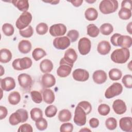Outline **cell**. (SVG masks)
<instances>
[{
	"label": "cell",
	"mask_w": 132,
	"mask_h": 132,
	"mask_svg": "<svg viewBox=\"0 0 132 132\" xmlns=\"http://www.w3.org/2000/svg\"><path fill=\"white\" fill-rule=\"evenodd\" d=\"M69 2L72 3L74 6L78 7L81 5L82 3H83V0H74V1H70Z\"/></svg>",
	"instance_id": "cell-53"
},
{
	"label": "cell",
	"mask_w": 132,
	"mask_h": 132,
	"mask_svg": "<svg viewBox=\"0 0 132 132\" xmlns=\"http://www.w3.org/2000/svg\"><path fill=\"white\" fill-rule=\"evenodd\" d=\"M46 55V52L42 48L40 47L36 48L32 53V58L35 61H38Z\"/></svg>",
	"instance_id": "cell-30"
},
{
	"label": "cell",
	"mask_w": 132,
	"mask_h": 132,
	"mask_svg": "<svg viewBox=\"0 0 132 132\" xmlns=\"http://www.w3.org/2000/svg\"><path fill=\"white\" fill-rule=\"evenodd\" d=\"M60 66L57 70V74L60 77H66L68 76L71 72L73 66L67 63L61 59L59 62Z\"/></svg>",
	"instance_id": "cell-9"
},
{
	"label": "cell",
	"mask_w": 132,
	"mask_h": 132,
	"mask_svg": "<svg viewBox=\"0 0 132 132\" xmlns=\"http://www.w3.org/2000/svg\"><path fill=\"white\" fill-rule=\"evenodd\" d=\"M12 58V53L7 48H2L0 51V62L6 63L9 62Z\"/></svg>",
	"instance_id": "cell-26"
},
{
	"label": "cell",
	"mask_w": 132,
	"mask_h": 132,
	"mask_svg": "<svg viewBox=\"0 0 132 132\" xmlns=\"http://www.w3.org/2000/svg\"><path fill=\"white\" fill-rule=\"evenodd\" d=\"M105 125L107 129L109 130H114L117 128V121L114 118H108L105 121Z\"/></svg>",
	"instance_id": "cell-37"
},
{
	"label": "cell",
	"mask_w": 132,
	"mask_h": 132,
	"mask_svg": "<svg viewBox=\"0 0 132 132\" xmlns=\"http://www.w3.org/2000/svg\"><path fill=\"white\" fill-rule=\"evenodd\" d=\"M2 31L7 36H11L14 34V29L12 25L10 23H5L2 26Z\"/></svg>",
	"instance_id": "cell-36"
},
{
	"label": "cell",
	"mask_w": 132,
	"mask_h": 132,
	"mask_svg": "<svg viewBox=\"0 0 132 132\" xmlns=\"http://www.w3.org/2000/svg\"><path fill=\"white\" fill-rule=\"evenodd\" d=\"M11 3L16 7L19 10L24 12L27 11L29 8V3L28 1L25 0H14L12 1Z\"/></svg>",
	"instance_id": "cell-25"
},
{
	"label": "cell",
	"mask_w": 132,
	"mask_h": 132,
	"mask_svg": "<svg viewBox=\"0 0 132 132\" xmlns=\"http://www.w3.org/2000/svg\"><path fill=\"white\" fill-rule=\"evenodd\" d=\"M118 15L122 20H128L131 16V10L127 8H121L118 12Z\"/></svg>",
	"instance_id": "cell-34"
},
{
	"label": "cell",
	"mask_w": 132,
	"mask_h": 132,
	"mask_svg": "<svg viewBox=\"0 0 132 132\" xmlns=\"http://www.w3.org/2000/svg\"><path fill=\"white\" fill-rule=\"evenodd\" d=\"M71 118L72 113L68 109H62L58 113V119L61 122H68L71 119Z\"/></svg>",
	"instance_id": "cell-28"
},
{
	"label": "cell",
	"mask_w": 132,
	"mask_h": 132,
	"mask_svg": "<svg viewBox=\"0 0 132 132\" xmlns=\"http://www.w3.org/2000/svg\"><path fill=\"white\" fill-rule=\"evenodd\" d=\"M43 100L45 103L48 104H52L55 101V94L54 92L50 89L45 88L42 92Z\"/></svg>",
	"instance_id": "cell-22"
},
{
	"label": "cell",
	"mask_w": 132,
	"mask_h": 132,
	"mask_svg": "<svg viewBox=\"0 0 132 132\" xmlns=\"http://www.w3.org/2000/svg\"><path fill=\"white\" fill-rule=\"evenodd\" d=\"M30 114L31 119L35 122L43 117L42 111L39 108H32L30 110Z\"/></svg>",
	"instance_id": "cell-35"
},
{
	"label": "cell",
	"mask_w": 132,
	"mask_h": 132,
	"mask_svg": "<svg viewBox=\"0 0 132 132\" xmlns=\"http://www.w3.org/2000/svg\"><path fill=\"white\" fill-rule=\"evenodd\" d=\"M66 26L61 23L54 24L50 28V33L53 37L62 36L66 33Z\"/></svg>",
	"instance_id": "cell-11"
},
{
	"label": "cell",
	"mask_w": 132,
	"mask_h": 132,
	"mask_svg": "<svg viewBox=\"0 0 132 132\" xmlns=\"http://www.w3.org/2000/svg\"><path fill=\"white\" fill-rule=\"evenodd\" d=\"M32 64L31 59L27 57L22 58H18L13 60L12 66L14 70L18 71H22L29 69Z\"/></svg>",
	"instance_id": "cell-5"
},
{
	"label": "cell",
	"mask_w": 132,
	"mask_h": 132,
	"mask_svg": "<svg viewBox=\"0 0 132 132\" xmlns=\"http://www.w3.org/2000/svg\"><path fill=\"white\" fill-rule=\"evenodd\" d=\"M48 29L47 25L45 23H40L38 24L36 27L37 33L40 35H43L47 33Z\"/></svg>",
	"instance_id": "cell-38"
},
{
	"label": "cell",
	"mask_w": 132,
	"mask_h": 132,
	"mask_svg": "<svg viewBox=\"0 0 132 132\" xmlns=\"http://www.w3.org/2000/svg\"><path fill=\"white\" fill-rule=\"evenodd\" d=\"M32 20V15L28 11L23 12L15 22V26L20 30L27 27Z\"/></svg>",
	"instance_id": "cell-4"
},
{
	"label": "cell",
	"mask_w": 132,
	"mask_h": 132,
	"mask_svg": "<svg viewBox=\"0 0 132 132\" xmlns=\"http://www.w3.org/2000/svg\"><path fill=\"white\" fill-rule=\"evenodd\" d=\"M109 77L112 80H118L121 77L122 75V72L118 69L113 68L111 69L108 73Z\"/></svg>",
	"instance_id": "cell-32"
},
{
	"label": "cell",
	"mask_w": 132,
	"mask_h": 132,
	"mask_svg": "<svg viewBox=\"0 0 132 132\" xmlns=\"http://www.w3.org/2000/svg\"><path fill=\"white\" fill-rule=\"evenodd\" d=\"M67 37L71 42H75L79 37V32L75 29L70 30L67 33Z\"/></svg>",
	"instance_id": "cell-46"
},
{
	"label": "cell",
	"mask_w": 132,
	"mask_h": 132,
	"mask_svg": "<svg viewBox=\"0 0 132 132\" xmlns=\"http://www.w3.org/2000/svg\"><path fill=\"white\" fill-rule=\"evenodd\" d=\"M20 86L25 89H29L32 84V79L31 76L26 73H22L18 77Z\"/></svg>",
	"instance_id": "cell-12"
},
{
	"label": "cell",
	"mask_w": 132,
	"mask_h": 132,
	"mask_svg": "<svg viewBox=\"0 0 132 132\" xmlns=\"http://www.w3.org/2000/svg\"><path fill=\"white\" fill-rule=\"evenodd\" d=\"M28 118V112L24 109H19L9 117V122L11 125H16L26 122Z\"/></svg>",
	"instance_id": "cell-2"
},
{
	"label": "cell",
	"mask_w": 132,
	"mask_h": 132,
	"mask_svg": "<svg viewBox=\"0 0 132 132\" xmlns=\"http://www.w3.org/2000/svg\"><path fill=\"white\" fill-rule=\"evenodd\" d=\"M87 29L88 35L92 38L96 37L100 33L99 28L93 24H90L88 25L87 26Z\"/></svg>",
	"instance_id": "cell-31"
},
{
	"label": "cell",
	"mask_w": 132,
	"mask_h": 132,
	"mask_svg": "<svg viewBox=\"0 0 132 132\" xmlns=\"http://www.w3.org/2000/svg\"><path fill=\"white\" fill-rule=\"evenodd\" d=\"M131 2H132L130 0L123 1L121 3V8H125L131 10L132 9Z\"/></svg>",
	"instance_id": "cell-51"
},
{
	"label": "cell",
	"mask_w": 132,
	"mask_h": 132,
	"mask_svg": "<svg viewBox=\"0 0 132 132\" xmlns=\"http://www.w3.org/2000/svg\"><path fill=\"white\" fill-rule=\"evenodd\" d=\"M130 52L128 48H121L115 50L111 53V60L117 63H124L129 59Z\"/></svg>",
	"instance_id": "cell-1"
},
{
	"label": "cell",
	"mask_w": 132,
	"mask_h": 132,
	"mask_svg": "<svg viewBox=\"0 0 132 132\" xmlns=\"http://www.w3.org/2000/svg\"><path fill=\"white\" fill-rule=\"evenodd\" d=\"M120 128L124 131H132V118L129 117L122 118L119 121Z\"/></svg>",
	"instance_id": "cell-18"
},
{
	"label": "cell",
	"mask_w": 132,
	"mask_h": 132,
	"mask_svg": "<svg viewBox=\"0 0 132 132\" xmlns=\"http://www.w3.org/2000/svg\"><path fill=\"white\" fill-rule=\"evenodd\" d=\"M97 111L100 115L106 116L109 114L110 111V108L107 104H101L98 106Z\"/></svg>",
	"instance_id": "cell-40"
},
{
	"label": "cell",
	"mask_w": 132,
	"mask_h": 132,
	"mask_svg": "<svg viewBox=\"0 0 132 132\" xmlns=\"http://www.w3.org/2000/svg\"><path fill=\"white\" fill-rule=\"evenodd\" d=\"M40 69L43 73H49L53 69V62L49 59H44L40 63Z\"/></svg>",
	"instance_id": "cell-23"
},
{
	"label": "cell",
	"mask_w": 132,
	"mask_h": 132,
	"mask_svg": "<svg viewBox=\"0 0 132 132\" xmlns=\"http://www.w3.org/2000/svg\"><path fill=\"white\" fill-rule=\"evenodd\" d=\"M118 6V2L116 0H103L99 5V9L102 13L107 14L115 12Z\"/></svg>",
	"instance_id": "cell-3"
},
{
	"label": "cell",
	"mask_w": 132,
	"mask_h": 132,
	"mask_svg": "<svg viewBox=\"0 0 132 132\" xmlns=\"http://www.w3.org/2000/svg\"><path fill=\"white\" fill-rule=\"evenodd\" d=\"M73 130V125L71 123H64L60 127L61 132H72Z\"/></svg>",
	"instance_id": "cell-47"
},
{
	"label": "cell",
	"mask_w": 132,
	"mask_h": 132,
	"mask_svg": "<svg viewBox=\"0 0 132 132\" xmlns=\"http://www.w3.org/2000/svg\"><path fill=\"white\" fill-rule=\"evenodd\" d=\"M91 48V42L90 39L83 37L79 39L78 43V49L79 53L82 55L88 54Z\"/></svg>",
	"instance_id": "cell-8"
},
{
	"label": "cell",
	"mask_w": 132,
	"mask_h": 132,
	"mask_svg": "<svg viewBox=\"0 0 132 132\" xmlns=\"http://www.w3.org/2000/svg\"><path fill=\"white\" fill-rule=\"evenodd\" d=\"M56 84L55 77L50 73H45L41 78V84L45 88H48L54 86Z\"/></svg>",
	"instance_id": "cell-16"
},
{
	"label": "cell",
	"mask_w": 132,
	"mask_h": 132,
	"mask_svg": "<svg viewBox=\"0 0 132 132\" xmlns=\"http://www.w3.org/2000/svg\"><path fill=\"white\" fill-rule=\"evenodd\" d=\"M86 113L79 106L77 105L75 109L73 121L74 123L79 126L84 125L86 123Z\"/></svg>",
	"instance_id": "cell-6"
},
{
	"label": "cell",
	"mask_w": 132,
	"mask_h": 132,
	"mask_svg": "<svg viewBox=\"0 0 132 132\" xmlns=\"http://www.w3.org/2000/svg\"><path fill=\"white\" fill-rule=\"evenodd\" d=\"M35 125L37 129L39 130H44L47 127V122L43 117L36 121Z\"/></svg>",
	"instance_id": "cell-42"
},
{
	"label": "cell",
	"mask_w": 132,
	"mask_h": 132,
	"mask_svg": "<svg viewBox=\"0 0 132 132\" xmlns=\"http://www.w3.org/2000/svg\"><path fill=\"white\" fill-rule=\"evenodd\" d=\"M71 44V41L68 37L61 36L56 37L55 38L53 42L54 46L58 49L63 50L67 48Z\"/></svg>",
	"instance_id": "cell-10"
},
{
	"label": "cell",
	"mask_w": 132,
	"mask_h": 132,
	"mask_svg": "<svg viewBox=\"0 0 132 132\" xmlns=\"http://www.w3.org/2000/svg\"><path fill=\"white\" fill-rule=\"evenodd\" d=\"M122 83L124 86L129 89L132 88V76L129 74L124 75L122 79Z\"/></svg>",
	"instance_id": "cell-45"
},
{
	"label": "cell",
	"mask_w": 132,
	"mask_h": 132,
	"mask_svg": "<svg viewBox=\"0 0 132 132\" xmlns=\"http://www.w3.org/2000/svg\"><path fill=\"white\" fill-rule=\"evenodd\" d=\"M8 114V110L7 108L3 106H0V120L5 119Z\"/></svg>",
	"instance_id": "cell-50"
},
{
	"label": "cell",
	"mask_w": 132,
	"mask_h": 132,
	"mask_svg": "<svg viewBox=\"0 0 132 132\" xmlns=\"http://www.w3.org/2000/svg\"><path fill=\"white\" fill-rule=\"evenodd\" d=\"M77 105H78L80 107H81L84 110V111L86 112L87 115L89 113H90L91 112V110H92L91 105L88 101H83L80 102L77 104Z\"/></svg>",
	"instance_id": "cell-44"
},
{
	"label": "cell",
	"mask_w": 132,
	"mask_h": 132,
	"mask_svg": "<svg viewBox=\"0 0 132 132\" xmlns=\"http://www.w3.org/2000/svg\"><path fill=\"white\" fill-rule=\"evenodd\" d=\"M113 30V27L112 25L110 23H104L103 24L100 28V31L102 34L108 36L110 35Z\"/></svg>",
	"instance_id": "cell-33"
},
{
	"label": "cell",
	"mask_w": 132,
	"mask_h": 132,
	"mask_svg": "<svg viewBox=\"0 0 132 132\" xmlns=\"http://www.w3.org/2000/svg\"><path fill=\"white\" fill-rule=\"evenodd\" d=\"M1 87L3 90L9 91L14 89L15 82L14 79L11 77H6L1 79Z\"/></svg>",
	"instance_id": "cell-14"
},
{
	"label": "cell",
	"mask_w": 132,
	"mask_h": 132,
	"mask_svg": "<svg viewBox=\"0 0 132 132\" xmlns=\"http://www.w3.org/2000/svg\"><path fill=\"white\" fill-rule=\"evenodd\" d=\"M43 2L45 3H50L52 5H56L59 2V1H43Z\"/></svg>",
	"instance_id": "cell-55"
},
{
	"label": "cell",
	"mask_w": 132,
	"mask_h": 132,
	"mask_svg": "<svg viewBox=\"0 0 132 132\" xmlns=\"http://www.w3.org/2000/svg\"><path fill=\"white\" fill-rule=\"evenodd\" d=\"M31 49V43L27 40H22L18 44V50L22 54L28 53Z\"/></svg>",
	"instance_id": "cell-24"
},
{
	"label": "cell",
	"mask_w": 132,
	"mask_h": 132,
	"mask_svg": "<svg viewBox=\"0 0 132 132\" xmlns=\"http://www.w3.org/2000/svg\"><path fill=\"white\" fill-rule=\"evenodd\" d=\"M9 103L11 105H17L21 101V95L17 91H13L10 93L8 97Z\"/></svg>",
	"instance_id": "cell-29"
},
{
	"label": "cell",
	"mask_w": 132,
	"mask_h": 132,
	"mask_svg": "<svg viewBox=\"0 0 132 132\" xmlns=\"http://www.w3.org/2000/svg\"><path fill=\"white\" fill-rule=\"evenodd\" d=\"M31 99L34 102L37 104H40L42 101V97L41 93L38 91H32L30 92Z\"/></svg>",
	"instance_id": "cell-43"
},
{
	"label": "cell",
	"mask_w": 132,
	"mask_h": 132,
	"mask_svg": "<svg viewBox=\"0 0 132 132\" xmlns=\"http://www.w3.org/2000/svg\"><path fill=\"white\" fill-rule=\"evenodd\" d=\"M131 25H132V23L130 22L129 23L127 26H126V30L127 31L130 35L132 34V29H131Z\"/></svg>",
	"instance_id": "cell-54"
},
{
	"label": "cell",
	"mask_w": 132,
	"mask_h": 132,
	"mask_svg": "<svg viewBox=\"0 0 132 132\" xmlns=\"http://www.w3.org/2000/svg\"><path fill=\"white\" fill-rule=\"evenodd\" d=\"M117 44L122 48H129L132 44V39L130 36L121 35L117 39Z\"/></svg>",
	"instance_id": "cell-19"
},
{
	"label": "cell",
	"mask_w": 132,
	"mask_h": 132,
	"mask_svg": "<svg viewBox=\"0 0 132 132\" xmlns=\"http://www.w3.org/2000/svg\"><path fill=\"white\" fill-rule=\"evenodd\" d=\"M72 76L74 80L78 81H87L89 77V72L82 69H77L72 73Z\"/></svg>",
	"instance_id": "cell-13"
},
{
	"label": "cell",
	"mask_w": 132,
	"mask_h": 132,
	"mask_svg": "<svg viewBox=\"0 0 132 132\" xmlns=\"http://www.w3.org/2000/svg\"><path fill=\"white\" fill-rule=\"evenodd\" d=\"M111 50V45L110 43L106 40L102 41L98 43L97 46V51L98 53L102 55L108 54Z\"/></svg>",
	"instance_id": "cell-21"
},
{
	"label": "cell",
	"mask_w": 132,
	"mask_h": 132,
	"mask_svg": "<svg viewBox=\"0 0 132 132\" xmlns=\"http://www.w3.org/2000/svg\"><path fill=\"white\" fill-rule=\"evenodd\" d=\"M85 16L88 21H94L97 18L98 16L97 11L93 7L88 8L85 12Z\"/></svg>",
	"instance_id": "cell-27"
},
{
	"label": "cell",
	"mask_w": 132,
	"mask_h": 132,
	"mask_svg": "<svg viewBox=\"0 0 132 132\" xmlns=\"http://www.w3.org/2000/svg\"><path fill=\"white\" fill-rule=\"evenodd\" d=\"M121 35V34H114L110 38V41L112 43V44L115 46H117V40L118 38Z\"/></svg>",
	"instance_id": "cell-52"
},
{
	"label": "cell",
	"mask_w": 132,
	"mask_h": 132,
	"mask_svg": "<svg viewBox=\"0 0 132 132\" xmlns=\"http://www.w3.org/2000/svg\"><path fill=\"white\" fill-rule=\"evenodd\" d=\"M91 131V130H90L89 129L87 128L86 127H85L84 129H81L79 130V131Z\"/></svg>",
	"instance_id": "cell-57"
},
{
	"label": "cell",
	"mask_w": 132,
	"mask_h": 132,
	"mask_svg": "<svg viewBox=\"0 0 132 132\" xmlns=\"http://www.w3.org/2000/svg\"><path fill=\"white\" fill-rule=\"evenodd\" d=\"M123 91L122 85L119 82H114L110 86L105 92V97L106 98H111L120 95Z\"/></svg>",
	"instance_id": "cell-7"
},
{
	"label": "cell",
	"mask_w": 132,
	"mask_h": 132,
	"mask_svg": "<svg viewBox=\"0 0 132 132\" xmlns=\"http://www.w3.org/2000/svg\"><path fill=\"white\" fill-rule=\"evenodd\" d=\"M32 131H33V129L32 126L28 123L23 124L20 125L18 130V132H24V131L32 132Z\"/></svg>",
	"instance_id": "cell-48"
},
{
	"label": "cell",
	"mask_w": 132,
	"mask_h": 132,
	"mask_svg": "<svg viewBox=\"0 0 132 132\" xmlns=\"http://www.w3.org/2000/svg\"><path fill=\"white\" fill-rule=\"evenodd\" d=\"M92 78L95 83L97 84H102L106 81L107 76L104 71L98 70L94 72L92 75Z\"/></svg>",
	"instance_id": "cell-20"
},
{
	"label": "cell",
	"mask_w": 132,
	"mask_h": 132,
	"mask_svg": "<svg viewBox=\"0 0 132 132\" xmlns=\"http://www.w3.org/2000/svg\"><path fill=\"white\" fill-rule=\"evenodd\" d=\"M96 1H86V2H88V3H94V2H95Z\"/></svg>",
	"instance_id": "cell-58"
},
{
	"label": "cell",
	"mask_w": 132,
	"mask_h": 132,
	"mask_svg": "<svg viewBox=\"0 0 132 132\" xmlns=\"http://www.w3.org/2000/svg\"><path fill=\"white\" fill-rule=\"evenodd\" d=\"M57 112V108L53 105L48 106L45 109V114L48 118H52L54 117L56 114Z\"/></svg>",
	"instance_id": "cell-39"
},
{
	"label": "cell",
	"mask_w": 132,
	"mask_h": 132,
	"mask_svg": "<svg viewBox=\"0 0 132 132\" xmlns=\"http://www.w3.org/2000/svg\"><path fill=\"white\" fill-rule=\"evenodd\" d=\"M89 125L91 128H95L98 126L100 122L97 118H92L89 120Z\"/></svg>",
	"instance_id": "cell-49"
},
{
	"label": "cell",
	"mask_w": 132,
	"mask_h": 132,
	"mask_svg": "<svg viewBox=\"0 0 132 132\" xmlns=\"http://www.w3.org/2000/svg\"><path fill=\"white\" fill-rule=\"evenodd\" d=\"M0 67H1V75H0V76H2L4 74L5 71H4V69L3 67H2V65H0Z\"/></svg>",
	"instance_id": "cell-56"
},
{
	"label": "cell",
	"mask_w": 132,
	"mask_h": 132,
	"mask_svg": "<svg viewBox=\"0 0 132 132\" xmlns=\"http://www.w3.org/2000/svg\"><path fill=\"white\" fill-rule=\"evenodd\" d=\"M19 34L24 38H30L34 34V29L31 26L29 25L26 28L19 30Z\"/></svg>",
	"instance_id": "cell-41"
},
{
	"label": "cell",
	"mask_w": 132,
	"mask_h": 132,
	"mask_svg": "<svg viewBox=\"0 0 132 132\" xmlns=\"http://www.w3.org/2000/svg\"><path fill=\"white\" fill-rule=\"evenodd\" d=\"M112 108L114 112L118 114H124L127 110L125 103L120 99L114 101L112 104Z\"/></svg>",
	"instance_id": "cell-17"
},
{
	"label": "cell",
	"mask_w": 132,
	"mask_h": 132,
	"mask_svg": "<svg viewBox=\"0 0 132 132\" xmlns=\"http://www.w3.org/2000/svg\"><path fill=\"white\" fill-rule=\"evenodd\" d=\"M62 59L67 63L73 66L74 63L77 59V55L73 48H70L65 52L64 57Z\"/></svg>",
	"instance_id": "cell-15"
}]
</instances>
